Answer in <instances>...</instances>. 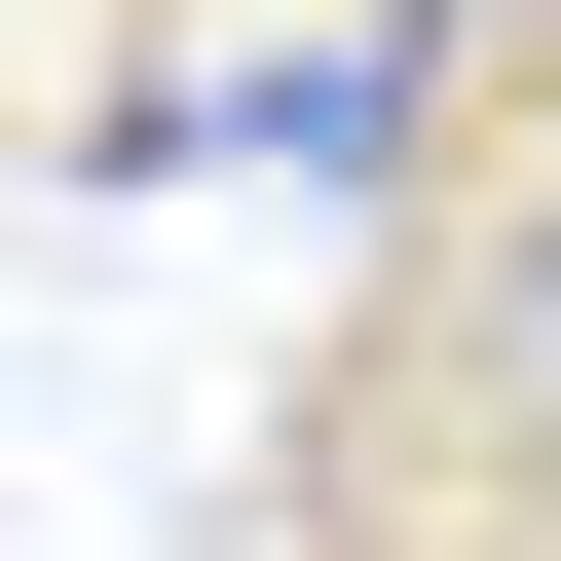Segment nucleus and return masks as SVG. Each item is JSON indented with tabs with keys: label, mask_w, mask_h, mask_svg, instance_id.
Wrapping results in <instances>:
<instances>
[{
	"label": "nucleus",
	"mask_w": 561,
	"mask_h": 561,
	"mask_svg": "<svg viewBox=\"0 0 561 561\" xmlns=\"http://www.w3.org/2000/svg\"><path fill=\"white\" fill-rule=\"evenodd\" d=\"M300 524H337V561H561V38L449 113L375 337L300 375Z\"/></svg>",
	"instance_id": "1"
}]
</instances>
